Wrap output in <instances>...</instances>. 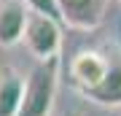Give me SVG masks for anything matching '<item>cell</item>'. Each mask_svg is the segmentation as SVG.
<instances>
[{
	"instance_id": "cell-1",
	"label": "cell",
	"mask_w": 121,
	"mask_h": 116,
	"mask_svg": "<svg viewBox=\"0 0 121 116\" xmlns=\"http://www.w3.org/2000/svg\"><path fill=\"white\" fill-rule=\"evenodd\" d=\"M59 57L38 60V65L27 73L24 86H22V103H19L16 116H48L56 100L59 89Z\"/></svg>"
},
{
	"instance_id": "cell-2",
	"label": "cell",
	"mask_w": 121,
	"mask_h": 116,
	"mask_svg": "<svg viewBox=\"0 0 121 116\" xmlns=\"http://www.w3.org/2000/svg\"><path fill=\"white\" fill-rule=\"evenodd\" d=\"M22 43L27 46V51L35 60L59 57V51H62V22L54 16H46V14H38V11H27Z\"/></svg>"
},
{
	"instance_id": "cell-3",
	"label": "cell",
	"mask_w": 121,
	"mask_h": 116,
	"mask_svg": "<svg viewBox=\"0 0 121 116\" xmlns=\"http://www.w3.org/2000/svg\"><path fill=\"white\" fill-rule=\"evenodd\" d=\"M54 3L62 24L75 27V30H94L102 22L108 0H54Z\"/></svg>"
},
{
	"instance_id": "cell-4",
	"label": "cell",
	"mask_w": 121,
	"mask_h": 116,
	"mask_svg": "<svg viewBox=\"0 0 121 116\" xmlns=\"http://www.w3.org/2000/svg\"><path fill=\"white\" fill-rule=\"evenodd\" d=\"M108 65L110 60L105 54L94 51V49H83V51H78L73 60H70V78L75 81L78 89H89V86H94L99 78L108 73Z\"/></svg>"
},
{
	"instance_id": "cell-5",
	"label": "cell",
	"mask_w": 121,
	"mask_h": 116,
	"mask_svg": "<svg viewBox=\"0 0 121 116\" xmlns=\"http://www.w3.org/2000/svg\"><path fill=\"white\" fill-rule=\"evenodd\" d=\"M83 97L102 108H118L121 105V62H110L105 73L94 86L83 89Z\"/></svg>"
},
{
	"instance_id": "cell-6",
	"label": "cell",
	"mask_w": 121,
	"mask_h": 116,
	"mask_svg": "<svg viewBox=\"0 0 121 116\" xmlns=\"http://www.w3.org/2000/svg\"><path fill=\"white\" fill-rule=\"evenodd\" d=\"M27 5L22 0H0V46L22 43Z\"/></svg>"
},
{
	"instance_id": "cell-7",
	"label": "cell",
	"mask_w": 121,
	"mask_h": 116,
	"mask_svg": "<svg viewBox=\"0 0 121 116\" xmlns=\"http://www.w3.org/2000/svg\"><path fill=\"white\" fill-rule=\"evenodd\" d=\"M24 78L16 70H0V116H16L22 103Z\"/></svg>"
},
{
	"instance_id": "cell-8",
	"label": "cell",
	"mask_w": 121,
	"mask_h": 116,
	"mask_svg": "<svg viewBox=\"0 0 121 116\" xmlns=\"http://www.w3.org/2000/svg\"><path fill=\"white\" fill-rule=\"evenodd\" d=\"M22 3L27 5V11H38V14H46V16L59 19V11H56L54 0H22Z\"/></svg>"
},
{
	"instance_id": "cell-9",
	"label": "cell",
	"mask_w": 121,
	"mask_h": 116,
	"mask_svg": "<svg viewBox=\"0 0 121 116\" xmlns=\"http://www.w3.org/2000/svg\"><path fill=\"white\" fill-rule=\"evenodd\" d=\"M70 116H78V113H70Z\"/></svg>"
},
{
	"instance_id": "cell-10",
	"label": "cell",
	"mask_w": 121,
	"mask_h": 116,
	"mask_svg": "<svg viewBox=\"0 0 121 116\" xmlns=\"http://www.w3.org/2000/svg\"><path fill=\"white\" fill-rule=\"evenodd\" d=\"M118 3H121V0H118Z\"/></svg>"
}]
</instances>
